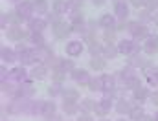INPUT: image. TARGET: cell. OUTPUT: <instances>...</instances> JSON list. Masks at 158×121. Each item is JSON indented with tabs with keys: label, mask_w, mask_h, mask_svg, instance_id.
<instances>
[{
	"label": "cell",
	"mask_w": 158,
	"mask_h": 121,
	"mask_svg": "<svg viewBox=\"0 0 158 121\" xmlns=\"http://www.w3.org/2000/svg\"><path fill=\"white\" fill-rule=\"evenodd\" d=\"M90 2H92L94 6H98V7H99V6H103V4H107V0H90Z\"/></svg>",
	"instance_id": "49"
},
{
	"label": "cell",
	"mask_w": 158,
	"mask_h": 121,
	"mask_svg": "<svg viewBox=\"0 0 158 121\" xmlns=\"http://www.w3.org/2000/svg\"><path fill=\"white\" fill-rule=\"evenodd\" d=\"M127 31L131 33V39H134L136 42H143V40L151 35L149 26H147V24H142V22H138V20L127 22Z\"/></svg>",
	"instance_id": "1"
},
{
	"label": "cell",
	"mask_w": 158,
	"mask_h": 121,
	"mask_svg": "<svg viewBox=\"0 0 158 121\" xmlns=\"http://www.w3.org/2000/svg\"><path fill=\"white\" fill-rule=\"evenodd\" d=\"M149 95H151V88H149V86H140L138 90L131 92V97H132L136 103H145V101L149 99Z\"/></svg>",
	"instance_id": "22"
},
{
	"label": "cell",
	"mask_w": 158,
	"mask_h": 121,
	"mask_svg": "<svg viewBox=\"0 0 158 121\" xmlns=\"http://www.w3.org/2000/svg\"><path fill=\"white\" fill-rule=\"evenodd\" d=\"M52 11H55V13H59V15H68L72 9H70L68 0H53V2H52Z\"/></svg>",
	"instance_id": "26"
},
{
	"label": "cell",
	"mask_w": 158,
	"mask_h": 121,
	"mask_svg": "<svg viewBox=\"0 0 158 121\" xmlns=\"http://www.w3.org/2000/svg\"><path fill=\"white\" fill-rule=\"evenodd\" d=\"M116 121H127V119H116Z\"/></svg>",
	"instance_id": "54"
},
{
	"label": "cell",
	"mask_w": 158,
	"mask_h": 121,
	"mask_svg": "<svg viewBox=\"0 0 158 121\" xmlns=\"http://www.w3.org/2000/svg\"><path fill=\"white\" fill-rule=\"evenodd\" d=\"M88 90L92 92H103V75H94L88 83Z\"/></svg>",
	"instance_id": "36"
},
{
	"label": "cell",
	"mask_w": 158,
	"mask_h": 121,
	"mask_svg": "<svg viewBox=\"0 0 158 121\" xmlns=\"http://www.w3.org/2000/svg\"><path fill=\"white\" fill-rule=\"evenodd\" d=\"M0 57H2L4 64H15V63H19V51L15 48H9V46H2Z\"/></svg>",
	"instance_id": "16"
},
{
	"label": "cell",
	"mask_w": 158,
	"mask_h": 121,
	"mask_svg": "<svg viewBox=\"0 0 158 121\" xmlns=\"http://www.w3.org/2000/svg\"><path fill=\"white\" fill-rule=\"evenodd\" d=\"M136 105H140V103H136L132 97H131V99H127V97H118V99L114 101L116 114H119V116H129L131 108H132V107H136Z\"/></svg>",
	"instance_id": "9"
},
{
	"label": "cell",
	"mask_w": 158,
	"mask_h": 121,
	"mask_svg": "<svg viewBox=\"0 0 158 121\" xmlns=\"http://www.w3.org/2000/svg\"><path fill=\"white\" fill-rule=\"evenodd\" d=\"M61 108H63V114L76 116V114H79V101H76V99H63Z\"/></svg>",
	"instance_id": "21"
},
{
	"label": "cell",
	"mask_w": 158,
	"mask_h": 121,
	"mask_svg": "<svg viewBox=\"0 0 158 121\" xmlns=\"http://www.w3.org/2000/svg\"><path fill=\"white\" fill-rule=\"evenodd\" d=\"M68 4H70V9H83L85 0H68Z\"/></svg>",
	"instance_id": "44"
},
{
	"label": "cell",
	"mask_w": 158,
	"mask_h": 121,
	"mask_svg": "<svg viewBox=\"0 0 158 121\" xmlns=\"http://www.w3.org/2000/svg\"><path fill=\"white\" fill-rule=\"evenodd\" d=\"M145 75V81H147V86L149 88H158V66H153L145 72H142Z\"/></svg>",
	"instance_id": "24"
},
{
	"label": "cell",
	"mask_w": 158,
	"mask_h": 121,
	"mask_svg": "<svg viewBox=\"0 0 158 121\" xmlns=\"http://www.w3.org/2000/svg\"><path fill=\"white\" fill-rule=\"evenodd\" d=\"M30 79V72H28V68L26 66H11V70H9V81H13V83H17V84H20V83H24V81Z\"/></svg>",
	"instance_id": "14"
},
{
	"label": "cell",
	"mask_w": 158,
	"mask_h": 121,
	"mask_svg": "<svg viewBox=\"0 0 158 121\" xmlns=\"http://www.w3.org/2000/svg\"><path fill=\"white\" fill-rule=\"evenodd\" d=\"M110 90H116V79L112 74H103V92H110Z\"/></svg>",
	"instance_id": "34"
},
{
	"label": "cell",
	"mask_w": 158,
	"mask_h": 121,
	"mask_svg": "<svg viewBox=\"0 0 158 121\" xmlns=\"http://www.w3.org/2000/svg\"><path fill=\"white\" fill-rule=\"evenodd\" d=\"M96 99H92V97H81L79 99V112H83V114H92L94 112V108H96Z\"/></svg>",
	"instance_id": "23"
},
{
	"label": "cell",
	"mask_w": 158,
	"mask_h": 121,
	"mask_svg": "<svg viewBox=\"0 0 158 121\" xmlns=\"http://www.w3.org/2000/svg\"><path fill=\"white\" fill-rule=\"evenodd\" d=\"M83 50H85V42L81 39H72L66 42V46H64V53H66V57H70V59H77L83 55Z\"/></svg>",
	"instance_id": "6"
},
{
	"label": "cell",
	"mask_w": 158,
	"mask_h": 121,
	"mask_svg": "<svg viewBox=\"0 0 158 121\" xmlns=\"http://www.w3.org/2000/svg\"><path fill=\"white\" fill-rule=\"evenodd\" d=\"M33 7H35V15L39 17H46L50 13V2L48 0H31Z\"/></svg>",
	"instance_id": "27"
},
{
	"label": "cell",
	"mask_w": 158,
	"mask_h": 121,
	"mask_svg": "<svg viewBox=\"0 0 158 121\" xmlns=\"http://www.w3.org/2000/svg\"><path fill=\"white\" fill-rule=\"evenodd\" d=\"M142 51H145L147 55L158 53V35L156 33H151L147 39L142 42Z\"/></svg>",
	"instance_id": "17"
},
{
	"label": "cell",
	"mask_w": 158,
	"mask_h": 121,
	"mask_svg": "<svg viewBox=\"0 0 158 121\" xmlns=\"http://www.w3.org/2000/svg\"><path fill=\"white\" fill-rule=\"evenodd\" d=\"M127 64H129V66H134V68H140L142 72L153 68L151 61H147V59H145L143 55H140V53H132V55H129V57H127Z\"/></svg>",
	"instance_id": "13"
},
{
	"label": "cell",
	"mask_w": 158,
	"mask_h": 121,
	"mask_svg": "<svg viewBox=\"0 0 158 121\" xmlns=\"http://www.w3.org/2000/svg\"><path fill=\"white\" fill-rule=\"evenodd\" d=\"M46 18H48V22H50V28H52L53 24H57V22L63 20V15H59V13H55V11H50V13L46 15Z\"/></svg>",
	"instance_id": "43"
},
{
	"label": "cell",
	"mask_w": 158,
	"mask_h": 121,
	"mask_svg": "<svg viewBox=\"0 0 158 121\" xmlns=\"http://www.w3.org/2000/svg\"><path fill=\"white\" fill-rule=\"evenodd\" d=\"M63 99H76V101H79L81 99V95H79V90H76V88H72V86H64V92H63Z\"/></svg>",
	"instance_id": "41"
},
{
	"label": "cell",
	"mask_w": 158,
	"mask_h": 121,
	"mask_svg": "<svg viewBox=\"0 0 158 121\" xmlns=\"http://www.w3.org/2000/svg\"><path fill=\"white\" fill-rule=\"evenodd\" d=\"M2 28H9V26H15V24H22V20L19 18V15L15 11H4L2 13Z\"/></svg>",
	"instance_id": "20"
},
{
	"label": "cell",
	"mask_w": 158,
	"mask_h": 121,
	"mask_svg": "<svg viewBox=\"0 0 158 121\" xmlns=\"http://www.w3.org/2000/svg\"><path fill=\"white\" fill-rule=\"evenodd\" d=\"M114 108V101L112 99H109V97H101L98 103H96V108H94V114L98 116V118H107L109 114H110V110Z\"/></svg>",
	"instance_id": "8"
},
{
	"label": "cell",
	"mask_w": 158,
	"mask_h": 121,
	"mask_svg": "<svg viewBox=\"0 0 158 121\" xmlns=\"http://www.w3.org/2000/svg\"><path fill=\"white\" fill-rule=\"evenodd\" d=\"M28 42H30V46L40 48V46H46V37H44V33H40V31H33V33H30Z\"/></svg>",
	"instance_id": "29"
},
{
	"label": "cell",
	"mask_w": 158,
	"mask_h": 121,
	"mask_svg": "<svg viewBox=\"0 0 158 121\" xmlns=\"http://www.w3.org/2000/svg\"><path fill=\"white\" fill-rule=\"evenodd\" d=\"M15 97H19V99H33L35 97V86H33L31 77L28 81H24V83H20V84H17Z\"/></svg>",
	"instance_id": "4"
},
{
	"label": "cell",
	"mask_w": 158,
	"mask_h": 121,
	"mask_svg": "<svg viewBox=\"0 0 158 121\" xmlns=\"http://www.w3.org/2000/svg\"><path fill=\"white\" fill-rule=\"evenodd\" d=\"M143 114H145L143 107H142V105H136V107H132V108H131V112H129V119H132V121H140Z\"/></svg>",
	"instance_id": "38"
},
{
	"label": "cell",
	"mask_w": 158,
	"mask_h": 121,
	"mask_svg": "<svg viewBox=\"0 0 158 121\" xmlns=\"http://www.w3.org/2000/svg\"><path fill=\"white\" fill-rule=\"evenodd\" d=\"M138 22H142V24H149V22H153V11L151 9H140V13H138Z\"/></svg>",
	"instance_id": "39"
},
{
	"label": "cell",
	"mask_w": 158,
	"mask_h": 121,
	"mask_svg": "<svg viewBox=\"0 0 158 121\" xmlns=\"http://www.w3.org/2000/svg\"><path fill=\"white\" fill-rule=\"evenodd\" d=\"M7 2H15V4H19V2H20V0H7Z\"/></svg>",
	"instance_id": "52"
},
{
	"label": "cell",
	"mask_w": 158,
	"mask_h": 121,
	"mask_svg": "<svg viewBox=\"0 0 158 121\" xmlns=\"http://www.w3.org/2000/svg\"><path fill=\"white\" fill-rule=\"evenodd\" d=\"M149 101L155 105V107H158V92L156 90H151V95H149Z\"/></svg>",
	"instance_id": "46"
},
{
	"label": "cell",
	"mask_w": 158,
	"mask_h": 121,
	"mask_svg": "<svg viewBox=\"0 0 158 121\" xmlns=\"http://www.w3.org/2000/svg\"><path fill=\"white\" fill-rule=\"evenodd\" d=\"M76 121H92V116H90V114H83V112H79V116H77V119Z\"/></svg>",
	"instance_id": "47"
},
{
	"label": "cell",
	"mask_w": 158,
	"mask_h": 121,
	"mask_svg": "<svg viewBox=\"0 0 158 121\" xmlns=\"http://www.w3.org/2000/svg\"><path fill=\"white\" fill-rule=\"evenodd\" d=\"M116 35H118V30L112 28V30H105L103 31V44H116Z\"/></svg>",
	"instance_id": "37"
},
{
	"label": "cell",
	"mask_w": 158,
	"mask_h": 121,
	"mask_svg": "<svg viewBox=\"0 0 158 121\" xmlns=\"http://www.w3.org/2000/svg\"><path fill=\"white\" fill-rule=\"evenodd\" d=\"M123 86H125L129 92H134V90H138V88H140V86H143V84H142V79H140V75H138V77H134V79L125 81V83H123Z\"/></svg>",
	"instance_id": "40"
},
{
	"label": "cell",
	"mask_w": 158,
	"mask_h": 121,
	"mask_svg": "<svg viewBox=\"0 0 158 121\" xmlns=\"http://www.w3.org/2000/svg\"><path fill=\"white\" fill-rule=\"evenodd\" d=\"M118 51L123 55H132V53H140L142 51V42H136L134 39H121L118 40Z\"/></svg>",
	"instance_id": "3"
},
{
	"label": "cell",
	"mask_w": 158,
	"mask_h": 121,
	"mask_svg": "<svg viewBox=\"0 0 158 121\" xmlns=\"http://www.w3.org/2000/svg\"><path fill=\"white\" fill-rule=\"evenodd\" d=\"M153 121H158V110L155 112V114H153Z\"/></svg>",
	"instance_id": "51"
},
{
	"label": "cell",
	"mask_w": 158,
	"mask_h": 121,
	"mask_svg": "<svg viewBox=\"0 0 158 121\" xmlns=\"http://www.w3.org/2000/svg\"><path fill=\"white\" fill-rule=\"evenodd\" d=\"M129 11H131L129 0H114V11H112V15L118 18V22H123V20L129 18Z\"/></svg>",
	"instance_id": "10"
},
{
	"label": "cell",
	"mask_w": 158,
	"mask_h": 121,
	"mask_svg": "<svg viewBox=\"0 0 158 121\" xmlns=\"http://www.w3.org/2000/svg\"><path fill=\"white\" fill-rule=\"evenodd\" d=\"M105 64H107V59H105L103 55H98V57H92V59H90V68H92L94 72H103Z\"/></svg>",
	"instance_id": "33"
},
{
	"label": "cell",
	"mask_w": 158,
	"mask_h": 121,
	"mask_svg": "<svg viewBox=\"0 0 158 121\" xmlns=\"http://www.w3.org/2000/svg\"><path fill=\"white\" fill-rule=\"evenodd\" d=\"M98 121H110V119H105V118H101V119H98Z\"/></svg>",
	"instance_id": "53"
},
{
	"label": "cell",
	"mask_w": 158,
	"mask_h": 121,
	"mask_svg": "<svg viewBox=\"0 0 158 121\" xmlns=\"http://www.w3.org/2000/svg\"><path fill=\"white\" fill-rule=\"evenodd\" d=\"M50 75H52V70L44 63H37L35 66L30 68V77L33 81H44V79H48Z\"/></svg>",
	"instance_id": "11"
},
{
	"label": "cell",
	"mask_w": 158,
	"mask_h": 121,
	"mask_svg": "<svg viewBox=\"0 0 158 121\" xmlns=\"http://www.w3.org/2000/svg\"><path fill=\"white\" fill-rule=\"evenodd\" d=\"M98 26L103 28V30H112V28L118 26V18H116L112 13H105V15H101V17L98 18Z\"/></svg>",
	"instance_id": "19"
},
{
	"label": "cell",
	"mask_w": 158,
	"mask_h": 121,
	"mask_svg": "<svg viewBox=\"0 0 158 121\" xmlns=\"http://www.w3.org/2000/svg\"><path fill=\"white\" fill-rule=\"evenodd\" d=\"M119 75H121V81H123V83L129 81V79H134V77H138V68L125 64V66L119 70Z\"/></svg>",
	"instance_id": "30"
},
{
	"label": "cell",
	"mask_w": 158,
	"mask_h": 121,
	"mask_svg": "<svg viewBox=\"0 0 158 121\" xmlns=\"http://www.w3.org/2000/svg\"><path fill=\"white\" fill-rule=\"evenodd\" d=\"M68 18H70V24L74 26V30L85 24V15H83V9H72L68 13Z\"/></svg>",
	"instance_id": "25"
},
{
	"label": "cell",
	"mask_w": 158,
	"mask_h": 121,
	"mask_svg": "<svg viewBox=\"0 0 158 121\" xmlns=\"http://www.w3.org/2000/svg\"><path fill=\"white\" fill-rule=\"evenodd\" d=\"M15 13L19 15V18L22 22H30L35 15V7H33V2L31 0H20L19 4H15Z\"/></svg>",
	"instance_id": "2"
},
{
	"label": "cell",
	"mask_w": 158,
	"mask_h": 121,
	"mask_svg": "<svg viewBox=\"0 0 158 121\" xmlns=\"http://www.w3.org/2000/svg\"><path fill=\"white\" fill-rule=\"evenodd\" d=\"M72 31H74V26H72L70 22H66V20H61V22H57V24L52 26V35H53V39H66Z\"/></svg>",
	"instance_id": "7"
},
{
	"label": "cell",
	"mask_w": 158,
	"mask_h": 121,
	"mask_svg": "<svg viewBox=\"0 0 158 121\" xmlns=\"http://www.w3.org/2000/svg\"><path fill=\"white\" fill-rule=\"evenodd\" d=\"M30 46H28V42H24V40H20V42H17V46H15V50L20 53V51H24V50H28Z\"/></svg>",
	"instance_id": "45"
},
{
	"label": "cell",
	"mask_w": 158,
	"mask_h": 121,
	"mask_svg": "<svg viewBox=\"0 0 158 121\" xmlns=\"http://www.w3.org/2000/svg\"><path fill=\"white\" fill-rule=\"evenodd\" d=\"M57 112V105L53 103V99L50 101H44V107H42V118L44 119H52Z\"/></svg>",
	"instance_id": "28"
},
{
	"label": "cell",
	"mask_w": 158,
	"mask_h": 121,
	"mask_svg": "<svg viewBox=\"0 0 158 121\" xmlns=\"http://www.w3.org/2000/svg\"><path fill=\"white\" fill-rule=\"evenodd\" d=\"M6 37L9 40L20 42V40H24V39L30 37V31H28V28H22V24H15V26L6 28Z\"/></svg>",
	"instance_id": "5"
},
{
	"label": "cell",
	"mask_w": 158,
	"mask_h": 121,
	"mask_svg": "<svg viewBox=\"0 0 158 121\" xmlns=\"http://www.w3.org/2000/svg\"><path fill=\"white\" fill-rule=\"evenodd\" d=\"M19 63H20V66H26V68H31V66H35L39 63L33 46H30L28 50H24V51L19 53Z\"/></svg>",
	"instance_id": "12"
},
{
	"label": "cell",
	"mask_w": 158,
	"mask_h": 121,
	"mask_svg": "<svg viewBox=\"0 0 158 121\" xmlns=\"http://www.w3.org/2000/svg\"><path fill=\"white\" fill-rule=\"evenodd\" d=\"M50 77H52V83H61V84H63V83H64V79H66L68 75H66L64 72H59V70H52V75H50Z\"/></svg>",
	"instance_id": "42"
},
{
	"label": "cell",
	"mask_w": 158,
	"mask_h": 121,
	"mask_svg": "<svg viewBox=\"0 0 158 121\" xmlns=\"http://www.w3.org/2000/svg\"><path fill=\"white\" fill-rule=\"evenodd\" d=\"M118 46L116 44H105L103 46V57L107 59V61H110V59H116V55H118Z\"/></svg>",
	"instance_id": "35"
},
{
	"label": "cell",
	"mask_w": 158,
	"mask_h": 121,
	"mask_svg": "<svg viewBox=\"0 0 158 121\" xmlns=\"http://www.w3.org/2000/svg\"><path fill=\"white\" fill-rule=\"evenodd\" d=\"M140 121H153V116H149V114H143Z\"/></svg>",
	"instance_id": "50"
},
{
	"label": "cell",
	"mask_w": 158,
	"mask_h": 121,
	"mask_svg": "<svg viewBox=\"0 0 158 121\" xmlns=\"http://www.w3.org/2000/svg\"><path fill=\"white\" fill-rule=\"evenodd\" d=\"M103 46H105V44H101L99 40H92V42H88V44H86V48H88V53H90L92 57L103 55Z\"/></svg>",
	"instance_id": "32"
},
{
	"label": "cell",
	"mask_w": 158,
	"mask_h": 121,
	"mask_svg": "<svg viewBox=\"0 0 158 121\" xmlns=\"http://www.w3.org/2000/svg\"><path fill=\"white\" fill-rule=\"evenodd\" d=\"M26 28H28L30 33H33V31H40V33H44V31L50 28V22H48L46 17H33V18L26 24Z\"/></svg>",
	"instance_id": "15"
},
{
	"label": "cell",
	"mask_w": 158,
	"mask_h": 121,
	"mask_svg": "<svg viewBox=\"0 0 158 121\" xmlns=\"http://www.w3.org/2000/svg\"><path fill=\"white\" fill-rule=\"evenodd\" d=\"M70 77H72L74 83H77V84H81V86H88V83H90V79H92V75H90L85 68H76V70L70 74Z\"/></svg>",
	"instance_id": "18"
},
{
	"label": "cell",
	"mask_w": 158,
	"mask_h": 121,
	"mask_svg": "<svg viewBox=\"0 0 158 121\" xmlns=\"http://www.w3.org/2000/svg\"><path fill=\"white\" fill-rule=\"evenodd\" d=\"M132 7H143L145 6V0H129Z\"/></svg>",
	"instance_id": "48"
},
{
	"label": "cell",
	"mask_w": 158,
	"mask_h": 121,
	"mask_svg": "<svg viewBox=\"0 0 158 121\" xmlns=\"http://www.w3.org/2000/svg\"><path fill=\"white\" fill-rule=\"evenodd\" d=\"M63 92H64V84H61V83H52V84L48 86V95H50V99L63 97Z\"/></svg>",
	"instance_id": "31"
}]
</instances>
